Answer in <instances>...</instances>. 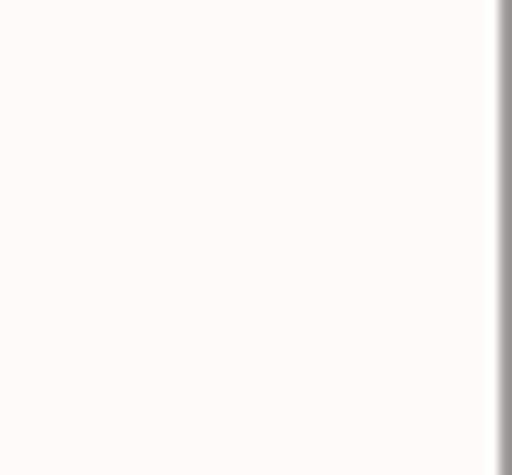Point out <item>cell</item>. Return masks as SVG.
Segmentation results:
<instances>
[]
</instances>
